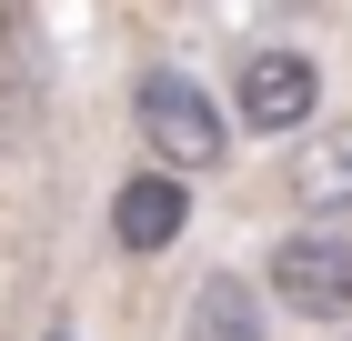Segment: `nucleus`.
<instances>
[{
  "label": "nucleus",
  "instance_id": "nucleus-5",
  "mask_svg": "<svg viewBox=\"0 0 352 341\" xmlns=\"http://www.w3.org/2000/svg\"><path fill=\"white\" fill-rule=\"evenodd\" d=\"M182 341H272L262 331V291L232 281V271H212V281L191 291V311H182Z\"/></svg>",
  "mask_w": 352,
  "mask_h": 341
},
{
  "label": "nucleus",
  "instance_id": "nucleus-2",
  "mask_svg": "<svg viewBox=\"0 0 352 341\" xmlns=\"http://www.w3.org/2000/svg\"><path fill=\"white\" fill-rule=\"evenodd\" d=\"M141 141H151L171 171H212L221 161V110L201 101L182 71H141Z\"/></svg>",
  "mask_w": 352,
  "mask_h": 341
},
{
  "label": "nucleus",
  "instance_id": "nucleus-7",
  "mask_svg": "<svg viewBox=\"0 0 352 341\" xmlns=\"http://www.w3.org/2000/svg\"><path fill=\"white\" fill-rule=\"evenodd\" d=\"M41 341H71V331H41Z\"/></svg>",
  "mask_w": 352,
  "mask_h": 341
},
{
  "label": "nucleus",
  "instance_id": "nucleus-3",
  "mask_svg": "<svg viewBox=\"0 0 352 341\" xmlns=\"http://www.w3.org/2000/svg\"><path fill=\"white\" fill-rule=\"evenodd\" d=\"M312 101H322L312 51H252L242 60V121H252V131H302Z\"/></svg>",
  "mask_w": 352,
  "mask_h": 341
},
{
  "label": "nucleus",
  "instance_id": "nucleus-1",
  "mask_svg": "<svg viewBox=\"0 0 352 341\" xmlns=\"http://www.w3.org/2000/svg\"><path fill=\"white\" fill-rule=\"evenodd\" d=\"M272 301L302 321H342L352 311V241L342 231H282L272 241Z\"/></svg>",
  "mask_w": 352,
  "mask_h": 341
},
{
  "label": "nucleus",
  "instance_id": "nucleus-4",
  "mask_svg": "<svg viewBox=\"0 0 352 341\" xmlns=\"http://www.w3.org/2000/svg\"><path fill=\"white\" fill-rule=\"evenodd\" d=\"M182 221H191V201H182V181H171V171H141V181H121V201H111L121 251H171V241H182Z\"/></svg>",
  "mask_w": 352,
  "mask_h": 341
},
{
  "label": "nucleus",
  "instance_id": "nucleus-6",
  "mask_svg": "<svg viewBox=\"0 0 352 341\" xmlns=\"http://www.w3.org/2000/svg\"><path fill=\"white\" fill-rule=\"evenodd\" d=\"M302 211H322V221H352V141H322V151L302 161Z\"/></svg>",
  "mask_w": 352,
  "mask_h": 341
}]
</instances>
